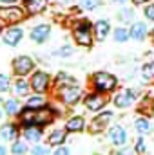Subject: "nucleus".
<instances>
[{
    "instance_id": "f257e3e1",
    "label": "nucleus",
    "mask_w": 154,
    "mask_h": 155,
    "mask_svg": "<svg viewBox=\"0 0 154 155\" xmlns=\"http://www.w3.org/2000/svg\"><path fill=\"white\" fill-rule=\"evenodd\" d=\"M93 24L91 20L87 18H76L75 24L71 25V35L75 43L80 47H85V49H91L93 43H94V31H93Z\"/></svg>"
},
{
    "instance_id": "f03ea898",
    "label": "nucleus",
    "mask_w": 154,
    "mask_h": 155,
    "mask_svg": "<svg viewBox=\"0 0 154 155\" xmlns=\"http://www.w3.org/2000/svg\"><path fill=\"white\" fill-rule=\"evenodd\" d=\"M27 18L29 16L22 4H0V22L4 25H18Z\"/></svg>"
},
{
    "instance_id": "7ed1b4c3",
    "label": "nucleus",
    "mask_w": 154,
    "mask_h": 155,
    "mask_svg": "<svg viewBox=\"0 0 154 155\" xmlns=\"http://www.w3.org/2000/svg\"><path fill=\"white\" fill-rule=\"evenodd\" d=\"M91 87L94 92H100V94H111L114 92L116 87H118V78L107 71H98L91 76Z\"/></svg>"
},
{
    "instance_id": "20e7f679",
    "label": "nucleus",
    "mask_w": 154,
    "mask_h": 155,
    "mask_svg": "<svg viewBox=\"0 0 154 155\" xmlns=\"http://www.w3.org/2000/svg\"><path fill=\"white\" fill-rule=\"evenodd\" d=\"M56 97L62 105L67 107H75L78 101L83 97V88L78 87V83L75 85H64V87H56Z\"/></svg>"
},
{
    "instance_id": "39448f33",
    "label": "nucleus",
    "mask_w": 154,
    "mask_h": 155,
    "mask_svg": "<svg viewBox=\"0 0 154 155\" xmlns=\"http://www.w3.org/2000/svg\"><path fill=\"white\" fill-rule=\"evenodd\" d=\"M35 67H37L35 60H33L31 56H27V54H20V56H16V58L11 61L13 74L16 78H26L27 74H33Z\"/></svg>"
},
{
    "instance_id": "423d86ee",
    "label": "nucleus",
    "mask_w": 154,
    "mask_h": 155,
    "mask_svg": "<svg viewBox=\"0 0 154 155\" xmlns=\"http://www.w3.org/2000/svg\"><path fill=\"white\" fill-rule=\"evenodd\" d=\"M29 83H31L33 92L45 94V92H49V87H51V74L45 71H33Z\"/></svg>"
},
{
    "instance_id": "0eeeda50",
    "label": "nucleus",
    "mask_w": 154,
    "mask_h": 155,
    "mask_svg": "<svg viewBox=\"0 0 154 155\" xmlns=\"http://www.w3.org/2000/svg\"><path fill=\"white\" fill-rule=\"evenodd\" d=\"M138 96H140V88H123L114 96L113 103H114L116 108H129L134 105Z\"/></svg>"
},
{
    "instance_id": "6e6552de",
    "label": "nucleus",
    "mask_w": 154,
    "mask_h": 155,
    "mask_svg": "<svg viewBox=\"0 0 154 155\" xmlns=\"http://www.w3.org/2000/svg\"><path fill=\"white\" fill-rule=\"evenodd\" d=\"M24 36H26V31L20 24L18 25H7L4 35H2V41L9 47H18V43L24 40Z\"/></svg>"
},
{
    "instance_id": "1a4fd4ad",
    "label": "nucleus",
    "mask_w": 154,
    "mask_h": 155,
    "mask_svg": "<svg viewBox=\"0 0 154 155\" xmlns=\"http://www.w3.org/2000/svg\"><path fill=\"white\" fill-rule=\"evenodd\" d=\"M83 105H85V108L89 112H102L105 108V105H107V99L100 92H91V94H87L83 97Z\"/></svg>"
},
{
    "instance_id": "9d476101",
    "label": "nucleus",
    "mask_w": 154,
    "mask_h": 155,
    "mask_svg": "<svg viewBox=\"0 0 154 155\" xmlns=\"http://www.w3.org/2000/svg\"><path fill=\"white\" fill-rule=\"evenodd\" d=\"M22 7L26 9L27 16H38V15H44L49 7V0H22L20 2Z\"/></svg>"
},
{
    "instance_id": "9b49d317",
    "label": "nucleus",
    "mask_w": 154,
    "mask_h": 155,
    "mask_svg": "<svg viewBox=\"0 0 154 155\" xmlns=\"http://www.w3.org/2000/svg\"><path fill=\"white\" fill-rule=\"evenodd\" d=\"M93 31H94V40L96 41H103L113 33V25H111V22L107 18H98L93 24Z\"/></svg>"
},
{
    "instance_id": "f8f14e48",
    "label": "nucleus",
    "mask_w": 154,
    "mask_h": 155,
    "mask_svg": "<svg viewBox=\"0 0 154 155\" xmlns=\"http://www.w3.org/2000/svg\"><path fill=\"white\" fill-rule=\"evenodd\" d=\"M51 33H53V29H51V25L49 24H37L31 31H29V38L31 41H35V43H45L49 36H51Z\"/></svg>"
},
{
    "instance_id": "ddd939ff",
    "label": "nucleus",
    "mask_w": 154,
    "mask_h": 155,
    "mask_svg": "<svg viewBox=\"0 0 154 155\" xmlns=\"http://www.w3.org/2000/svg\"><path fill=\"white\" fill-rule=\"evenodd\" d=\"M129 29H131V40H136V41H143V40L149 36V31H151L147 27V24L142 22V20L132 22Z\"/></svg>"
},
{
    "instance_id": "4468645a",
    "label": "nucleus",
    "mask_w": 154,
    "mask_h": 155,
    "mask_svg": "<svg viewBox=\"0 0 154 155\" xmlns=\"http://www.w3.org/2000/svg\"><path fill=\"white\" fill-rule=\"evenodd\" d=\"M113 117H114V114H113L111 110H102V112H98V116L93 117V121H91V128H93V132L103 130V128L113 121Z\"/></svg>"
},
{
    "instance_id": "2eb2a0df",
    "label": "nucleus",
    "mask_w": 154,
    "mask_h": 155,
    "mask_svg": "<svg viewBox=\"0 0 154 155\" xmlns=\"http://www.w3.org/2000/svg\"><path fill=\"white\" fill-rule=\"evenodd\" d=\"M109 139H111V143H113L114 146L123 148L125 143H127V130H125L123 126L116 124V126H113V128L109 130Z\"/></svg>"
},
{
    "instance_id": "dca6fc26",
    "label": "nucleus",
    "mask_w": 154,
    "mask_h": 155,
    "mask_svg": "<svg viewBox=\"0 0 154 155\" xmlns=\"http://www.w3.org/2000/svg\"><path fill=\"white\" fill-rule=\"evenodd\" d=\"M116 20L121 24V25H131L132 22H136V11L134 7H129V5H121L116 13Z\"/></svg>"
},
{
    "instance_id": "f3484780",
    "label": "nucleus",
    "mask_w": 154,
    "mask_h": 155,
    "mask_svg": "<svg viewBox=\"0 0 154 155\" xmlns=\"http://www.w3.org/2000/svg\"><path fill=\"white\" fill-rule=\"evenodd\" d=\"M31 83L26 79V78H16L15 83H13V92L16 97H27L31 94Z\"/></svg>"
},
{
    "instance_id": "a211bd4d",
    "label": "nucleus",
    "mask_w": 154,
    "mask_h": 155,
    "mask_svg": "<svg viewBox=\"0 0 154 155\" xmlns=\"http://www.w3.org/2000/svg\"><path fill=\"white\" fill-rule=\"evenodd\" d=\"M83 128H85V119L82 116H73L65 121V132H67V134L83 132Z\"/></svg>"
},
{
    "instance_id": "6ab92c4d",
    "label": "nucleus",
    "mask_w": 154,
    "mask_h": 155,
    "mask_svg": "<svg viewBox=\"0 0 154 155\" xmlns=\"http://www.w3.org/2000/svg\"><path fill=\"white\" fill-rule=\"evenodd\" d=\"M18 134H20V128H18V124H15V123H7V124H4V126L0 128V137H2L4 141H16Z\"/></svg>"
},
{
    "instance_id": "aec40b11",
    "label": "nucleus",
    "mask_w": 154,
    "mask_h": 155,
    "mask_svg": "<svg viewBox=\"0 0 154 155\" xmlns=\"http://www.w3.org/2000/svg\"><path fill=\"white\" fill-rule=\"evenodd\" d=\"M24 137H26V141H29V143H38L40 139L44 137V126H24Z\"/></svg>"
},
{
    "instance_id": "412c9836",
    "label": "nucleus",
    "mask_w": 154,
    "mask_h": 155,
    "mask_svg": "<svg viewBox=\"0 0 154 155\" xmlns=\"http://www.w3.org/2000/svg\"><path fill=\"white\" fill-rule=\"evenodd\" d=\"M26 107L31 108V110H40L44 107H47V99L44 97V94H33V96H27L26 99Z\"/></svg>"
},
{
    "instance_id": "4be33fe9",
    "label": "nucleus",
    "mask_w": 154,
    "mask_h": 155,
    "mask_svg": "<svg viewBox=\"0 0 154 155\" xmlns=\"http://www.w3.org/2000/svg\"><path fill=\"white\" fill-rule=\"evenodd\" d=\"M138 112L145 117L152 116L154 114V97L152 96H145V97L138 103Z\"/></svg>"
},
{
    "instance_id": "5701e85b",
    "label": "nucleus",
    "mask_w": 154,
    "mask_h": 155,
    "mask_svg": "<svg viewBox=\"0 0 154 155\" xmlns=\"http://www.w3.org/2000/svg\"><path fill=\"white\" fill-rule=\"evenodd\" d=\"M20 110H22V105H20V101H18L16 97H7V99H4V112H5L7 116H18Z\"/></svg>"
},
{
    "instance_id": "b1692460",
    "label": "nucleus",
    "mask_w": 154,
    "mask_h": 155,
    "mask_svg": "<svg viewBox=\"0 0 154 155\" xmlns=\"http://www.w3.org/2000/svg\"><path fill=\"white\" fill-rule=\"evenodd\" d=\"M113 38H114V41H118V43H125V41H129L131 40V29L127 27V25H118V27H114L113 29Z\"/></svg>"
},
{
    "instance_id": "393cba45",
    "label": "nucleus",
    "mask_w": 154,
    "mask_h": 155,
    "mask_svg": "<svg viewBox=\"0 0 154 155\" xmlns=\"http://www.w3.org/2000/svg\"><path fill=\"white\" fill-rule=\"evenodd\" d=\"M65 137H67V132L56 128V130H53V132L47 135V143H49L51 146H60V144L65 143Z\"/></svg>"
},
{
    "instance_id": "a878e982",
    "label": "nucleus",
    "mask_w": 154,
    "mask_h": 155,
    "mask_svg": "<svg viewBox=\"0 0 154 155\" xmlns=\"http://www.w3.org/2000/svg\"><path fill=\"white\" fill-rule=\"evenodd\" d=\"M134 130H136L138 135L149 134V132H151V123H149V119H147V117H136V121H134Z\"/></svg>"
},
{
    "instance_id": "bb28decb",
    "label": "nucleus",
    "mask_w": 154,
    "mask_h": 155,
    "mask_svg": "<svg viewBox=\"0 0 154 155\" xmlns=\"http://www.w3.org/2000/svg\"><path fill=\"white\" fill-rule=\"evenodd\" d=\"M78 83L76 78L71 76L69 72H58L56 78H54V87H64V85H75Z\"/></svg>"
},
{
    "instance_id": "cd10ccee",
    "label": "nucleus",
    "mask_w": 154,
    "mask_h": 155,
    "mask_svg": "<svg viewBox=\"0 0 154 155\" xmlns=\"http://www.w3.org/2000/svg\"><path fill=\"white\" fill-rule=\"evenodd\" d=\"M76 5L82 11H96L103 5V0H78Z\"/></svg>"
},
{
    "instance_id": "c85d7f7f",
    "label": "nucleus",
    "mask_w": 154,
    "mask_h": 155,
    "mask_svg": "<svg viewBox=\"0 0 154 155\" xmlns=\"http://www.w3.org/2000/svg\"><path fill=\"white\" fill-rule=\"evenodd\" d=\"M140 72H142V78H143L145 81L154 79V61H147V63H143L142 69H140Z\"/></svg>"
},
{
    "instance_id": "c756f323",
    "label": "nucleus",
    "mask_w": 154,
    "mask_h": 155,
    "mask_svg": "<svg viewBox=\"0 0 154 155\" xmlns=\"http://www.w3.org/2000/svg\"><path fill=\"white\" fill-rule=\"evenodd\" d=\"M11 153L13 155H26L27 153V146L24 141H15L11 146Z\"/></svg>"
},
{
    "instance_id": "7c9ffc66",
    "label": "nucleus",
    "mask_w": 154,
    "mask_h": 155,
    "mask_svg": "<svg viewBox=\"0 0 154 155\" xmlns=\"http://www.w3.org/2000/svg\"><path fill=\"white\" fill-rule=\"evenodd\" d=\"M53 54H54V56H62V58H67V56H71V54H75V49H73L71 45H62L60 49H56V51H53Z\"/></svg>"
},
{
    "instance_id": "2f4dec72",
    "label": "nucleus",
    "mask_w": 154,
    "mask_h": 155,
    "mask_svg": "<svg viewBox=\"0 0 154 155\" xmlns=\"http://www.w3.org/2000/svg\"><path fill=\"white\" fill-rule=\"evenodd\" d=\"M9 88H11V78H9V74L0 72V94L2 92H7Z\"/></svg>"
},
{
    "instance_id": "473e14b6",
    "label": "nucleus",
    "mask_w": 154,
    "mask_h": 155,
    "mask_svg": "<svg viewBox=\"0 0 154 155\" xmlns=\"http://www.w3.org/2000/svg\"><path fill=\"white\" fill-rule=\"evenodd\" d=\"M143 16L147 22H154V2H149L143 5Z\"/></svg>"
},
{
    "instance_id": "72a5a7b5",
    "label": "nucleus",
    "mask_w": 154,
    "mask_h": 155,
    "mask_svg": "<svg viewBox=\"0 0 154 155\" xmlns=\"http://www.w3.org/2000/svg\"><path fill=\"white\" fill-rule=\"evenodd\" d=\"M31 153H33V155H47V153H49V146H42V144L37 143V146H33Z\"/></svg>"
},
{
    "instance_id": "f704fd0d",
    "label": "nucleus",
    "mask_w": 154,
    "mask_h": 155,
    "mask_svg": "<svg viewBox=\"0 0 154 155\" xmlns=\"http://www.w3.org/2000/svg\"><path fill=\"white\" fill-rule=\"evenodd\" d=\"M145 150H147V148H145V141H143V137L140 135L138 141H136V144H134V152H136V153H145Z\"/></svg>"
},
{
    "instance_id": "c9c22d12",
    "label": "nucleus",
    "mask_w": 154,
    "mask_h": 155,
    "mask_svg": "<svg viewBox=\"0 0 154 155\" xmlns=\"http://www.w3.org/2000/svg\"><path fill=\"white\" fill-rule=\"evenodd\" d=\"M53 155H71V152H69V148L67 146H58L56 148V152Z\"/></svg>"
},
{
    "instance_id": "e433bc0d",
    "label": "nucleus",
    "mask_w": 154,
    "mask_h": 155,
    "mask_svg": "<svg viewBox=\"0 0 154 155\" xmlns=\"http://www.w3.org/2000/svg\"><path fill=\"white\" fill-rule=\"evenodd\" d=\"M131 2H132L134 7H140V5H145V4H149V2H152V0H131Z\"/></svg>"
},
{
    "instance_id": "4c0bfd02",
    "label": "nucleus",
    "mask_w": 154,
    "mask_h": 155,
    "mask_svg": "<svg viewBox=\"0 0 154 155\" xmlns=\"http://www.w3.org/2000/svg\"><path fill=\"white\" fill-rule=\"evenodd\" d=\"M118 155H134V150H129V148H125V146H123V150H121V152H118Z\"/></svg>"
},
{
    "instance_id": "58836bf2",
    "label": "nucleus",
    "mask_w": 154,
    "mask_h": 155,
    "mask_svg": "<svg viewBox=\"0 0 154 155\" xmlns=\"http://www.w3.org/2000/svg\"><path fill=\"white\" fill-rule=\"evenodd\" d=\"M18 2H20V0H0V4H7V5H9V4H18Z\"/></svg>"
},
{
    "instance_id": "ea45409f",
    "label": "nucleus",
    "mask_w": 154,
    "mask_h": 155,
    "mask_svg": "<svg viewBox=\"0 0 154 155\" xmlns=\"http://www.w3.org/2000/svg\"><path fill=\"white\" fill-rule=\"evenodd\" d=\"M5 27H7V25H4V24L0 22V38H2V35H4V31H5Z\"/></svg>"
},
{
    "instance_id": "a19ab883",
    "label": "nucleus",
    "mask_w": 154,
    "mask_h": 155,
    "mask_svg": "<svg viewBox=\"0 0 154 155\" xmlns=\"http://www.w3.org/2000/svg\"><path fill=\"white\" fill-rule=\"evenodd\" d=\"M116 4H118V5H125V4H127V2H131V0H114Z\"/></svg>"
},
{
    "instance_id": "79ce46f5",
    "label": "nucleus",
    "mask_w": 154,
    "mask_h": 155,
    "mask_svg": "<svg viewBox=\"0 0 154 155\" xmlns=\"http://www.w3.org/2000/svg\"><path fill=\"white\" fill-rule=\"evenodd\" d=\"M149 36H151V40L154 41V29H151V31H149Z\"/></svg>"
},
{
    "instance_id": "37998d69",
    "label": "nucleus",
    "mask_w": 154,
    "mask_h": 155,
    "mask_svg": "<svg viewBox=\"0 0 154 155\" xmlns=\"http://www.w3.org/2000/svg\"><path fill=\"white\" fill-rule=\"evenodd\" d=\"M0 155H5V146H0Z\"/></svg>"
},
{
    "instance_id": "c03bdc74",
    "label": "nucleus",
    "mask_w": 154,
    "mask_h": 155,
    "mask_svg": "<svg viewBox=\"0 0 154 155\" xmlns=\"http://www.w3.org/2000/svg\"><path fill=\"white\" fill-rule=\"evenodd\" d=\"M60 2H73V0H60Z\"/></svg>"
},
{
    "instance_id": "a18cd8bd",
    "label": "nucleus",
    "mask_w": 154,
    "mask_h": 155,
    "mask_svg": "<svg viewBox=\"0 0 154 155\" xmlns=\"http://www.w3.org/2000/svg\"><path fill=\"white\" fill-rule=\"evenodd\" d=\"M0 119H2V108H0Z\"/></svg>"
}]
</instances>
